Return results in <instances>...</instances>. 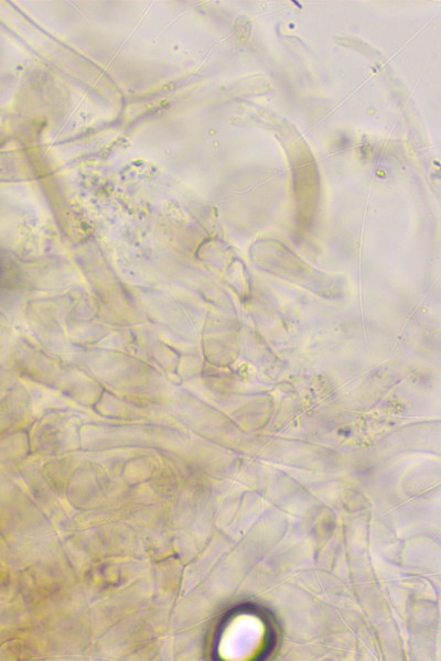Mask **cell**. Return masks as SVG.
Here are the masks:
<instances>
[{"label":"cell","mask_w":441,"mask_h":661,"mask_svg":"<svg viewBox=\"0 0 441 661\" xmlns=\"http://www.w3.org/2000/svg\"><path fill=\"white\" fill-rule=\"evenodd\" d=\"M5 275H6V269L3 263L0 262V285H2Z\"/></svg>","instance_id":"obj_1"}]
</instances>
